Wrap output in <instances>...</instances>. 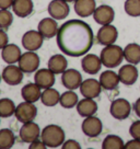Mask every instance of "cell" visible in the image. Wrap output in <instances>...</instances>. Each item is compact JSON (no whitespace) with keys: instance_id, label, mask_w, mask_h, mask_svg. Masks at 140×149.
I'll return each instance as SVG.
<instances>
[{"instance_id":"36","label":"cell","mask_w":140,"mask_h":149,"mask_svg":"<svg viewBox=\"0 0 140 149\" xmlns=\"http://www.w3.org/2000/svg\"><path fill=\"white\" fill-rule=\"evenodd\" d=\"M61 148L62 149H80L81 148V146H80V144L77 141V140L69 139L62 144Z\"/></svg>"},{"instance_id":"8","label":"cell","mask_w":140,"mask_h":149,"mask_svg":"<svg viewBox=\"0 0 140 149\" xmlns=\"http://www.w3.org/2000/svg\"><path fill=\"white\" fill-rule=\"evenodd\" d=\"M43 40H44V37L38 31L31 30V31H28L23 34L22 45L26 51L35 52L42 47Z\"/></svg>"},{"instance_id":"4","label":"cell","mask_w":140,"mask_h":149,"mask_svg":"<svg viewBox=\"0 0 140 149\" xmlns=\"http://www.w3.org/2000/svg\"><path fill=\"white\" fill-rule=\"evenodd\" d=\"M131 112V105L130 103L127 101L126 99H116L111 103L110 107V113L115 120L123 121L126 120L127 117L130 115Z\"/></svg>"},{"instance_id":"39","label":"cell","mask_w":140,"mask_h":149,"mask_svg":"<svg viewBox=\"0 0 140 149\" xmlns=\"http://www.w3.org/2000/svg\"><path fill=\"white\" fill-rule=\"evenodd\" d=\"M7 44H8V35L3 30L0 29V48L2 49Z\"/></svg>"},{"instance_id":"29","label":"cell","mask_w":140,"mask_h":149,"mask_svg":"<svg viewBox=\"0 0 140 149\" xmlns=\"http://www.w3.org/2000/svg\"><path fill=\"white\" fill-rule=\"evenodd\" d=\"M78 102H79L78 94L73 92V90L64 92L60 95V100H59V103L64 109H72L73 107H77Z\"/></svg>"},{"instance_id":"42","label":"cell","mask_w":140,"mask_h":149,"mask_svg":"<svg viewBox=\"0 0 140 149\" xmlns=\"http://www.w3.org/2000/svg\"><path fill=\"white\" fill-rule=\"evenodd\" d=\"M65 1H67V2H75L76 0H65Z\"/></svg>"},{"instance_id":"18","label":"cell","mask_w":140,"mask_h":149,"mask_svg":"<svg viewBox=\"0 0 140 149\" xmlns=\"http://www.w3.org/2000/svg\"><path fill=\"white\" fill-rule=\"evenodd\" d=\"M38 32L43 35L44 38H53L54 36H57L58 33V24L55 19L45 18L38 23L37 26Z\"/></svg>"},{"instance_id":"10","label":"cell","mask_w":140,"mask_h":149,"mask_svg":"<svg viewBox=\"0 0 140 149\" xmlns=\"http://www.w3.org/2000/svg\"><path fill=\"white\" fill-rule=\"evenodd\" d=\"M61 84L68 90H76L82 84V76L77 69H66L61 74Z\"/></svg>"},{"instance_id":"15","label":"cell","mask_w":140,"mask_h":149,"mask_svg":"<svg viewBox=\"0 0 140 149\" xmlns=\"http://www.w3.org/2000/svg\"><path fill=\"white\" fill-rule=\"evenodd\" d=\"M138 76L139 74H138L137 67L129 63L128 65L121 66L118 70V77L121 82L126 86H132L138 80Z\"/></svg>"},{"instance_id":"19","label":"cell","mask_w":140,"mask_h":149,"mask_svg":"<svg viewBox=\"0 0 140 149\" xmlns=\"http://www.w3.org/2000/svg\"><path fill=\"white\" fill-rule=\"evenodd\" d=\"M34 82L41 89L51 88L55 84V74L49 69H40L35 72Z\"/></svg>"},{"instance_id":"13","label":"cell","mask_w":140,"mask_h":149,"mask_svg":"<svg viewBox=\"0 0 140 149\" xmlns=\"http://www.w3.org/2000/svg\"><path fill=\"white\" fill-rule=\"evenodd\" d=\"M94 21L101 25L111 24L115 18V11L111 6L102 5L98 7L93 13Z\"/></svg>"},{"instance_id":"22","label":"cell","mask_w":140,"mask_h":149,"mask_svg":"<svg viewBox=\"0 0 140 149\" xmlns=\"http://www.w3.org/2000/svg\"><path fill=\"white\" fill-rule=\"evenodd\" d=\"M98 111V104L93 99L84 98L77 104V112L80 116L88 117L94 115Z\"/></svg>"},{"instance_id":"35","label":"cell","mask_w":140,"mask_h":149,"mask_svg":"<svg viewBox=\"0 0 140 149\" xmlns=\"http://www.w3.org/2000/svg\"><path fill=\"white\" fill-rule=\"evenodd\" d=\"M129 134L132 138L140 140V120L134 122L129 127Z\"/></svg>"},{"instance_id":"7","label":"cell","mask_w":140,"mask_h":149,"mask_svg":"<svg viewBox=\"0 0 140 149\" xmlns=\"http://www.w3.org/2000/svg\"><path fill=\"white\" fill-rule=\"evenodd\" d=\"M81 128L84 135L90 138H94V137H98L102 133L103 124L98 117L92 115V116H88L84 118Z\"/></svg>"},{"instance_id":"30","label":"cell","mask_w":140,"mask_h":149,"mask_svg":"<svg viewBox=\"0 0 140 149\" xmlns=\"http://www.w3.org/2000/svg\"><path fill=\"white\" fill-rule=\"evenodd\" d=\"M15 137L9 128L0 130V149H10L13 147Z\"/></svg>"},{"instance_id":"6","label":"cell","mask_w":140,"mask_h":149,"mask_svg":"<svg viewBox=\"0 0 140 149\" xmlns=\"http://www.w3.org/2000/svg\"><path fill=\"white\" fill-rule=\"evenodd\" d=\"M40 66V57L36 53L28 51L21 55L19 59V67L24 74H32L37 70Z\"/></svg>"},{"instance_id":"27","label":"cell","mask_w":140,"mask_h":149,"mask_svg":"<svg viewBox=\"0 0 140 149\" xmlns=\"http://www.w3.org/2000/svg\"><path fill=\"white\" fill-rule=\"evenodd\" d=\"M124 57L127 63L138 65L140 63V45L137 43H130L124 48Z\"/></svg>"},{"instance_id":"5","label":"cell","mask_w":140,"mask_h":149,"mask_svg":"<svg viewBox=\"0 0 140 149\" xmlns=\"http://www.w3.org/2000/svg\"><path fill=\"white\" fill-rule=\"evenodd\" d=\"M14 115L17 117V120L21 123L33 122V120L37 115V107H35L32 102L24 101L15 107Z\"/></svg>"},{"instance_id":"32","label":"cell","mask_w":140,"mask_h":149,"mask_svg":"<svg viewBox=\"0 0 140 149\" xmlns=\"http://www.w3.org/2000/svg\"><path fill=\"white\" fill-rule=\"evenodd\" d=\"M125 143L123 141L121 137L117 135H108L103 140L102 148L103 149H121L124 148Z\"/></svg>"},{"instance_id":"9","label":"cell","mask_w":140,"mask_h":149,"mask_svg":"<svg viewBox=\"0 0 140 149\" xmlns=\"http://www.w3.org/2000/svg\"><path fill=\"white\" fill-rule=\"evenodd\" d=\"M98 42L104 46L106 45H112L117 41L118 38V31L117 29L112 24H106L102 25V28L98 31Z\"/></svg>"},{"instance_id":"21","label":"cell","mask_w":140,"mask_h":149,"mask_svg":"<svg viewBox=\"0 0 140 149\" xmlns=\"http://www.w3.org/2000/svg\"><path fill=\"white\" fill-rule=\"evenodd\" d=\"M96 9L95 0H76L75 11L81 18H87L94 13Z\"/></svg>"},{"instance_id":"24","label":"cell","mask_w":140,"mask_h":149,"mask_svg":"<svg viewBox=\"0 0 140 149\" xmlns=\"http://www.w3.org/2000/svg\"><path fill=\"white\" fill-rule=\"evenodd\" d=\"M21 94H22V98L24 101L35 103L41 99L42 91H41L40 86H37L35 82H33V84H25L21 90Z\"/></svg>"},{"instance_id":"40","label":"cell","mask_w":140,"mask_h":149,"mask_svg":"<svg viewBox=\"0 0 140 149\" xmlns=\"http://www.w3.org/2000/svg\"><path fill=\"white\" fill-rule=\"evenodd\" d=\"M14 0H0V9H9Z\"/></svg>"},{"instance_id":"34","label":"cell","mask_w":140,"mask_h":149,"mask_svg":"<svg viewBox=\"0 0 140 149\" xmlns=\"http://www.w3.org/2000/svg\"><path fill=\"white\" fill-rule=\"evenodd\" d=\"M13 22V15L8 9H0V29L7 30Z\"/></svg>"},{"instance_id":"41","label":"cell","mask_w":140,"mask_h":149,"mask_svg":"<svg viewBox=\"0 0 140 149\" xmlns=\"http://www.w3.org/2000/svg\"><path fill=\"white\" fill-rule=\"evenodd\" d=\"M134 111H135L136 115L140 117V98L136 100V102L134 103Z\"/></svg>"},{"instance_id":"33","label":"cell","mask_w":140,"mask_h":149,"mask_svg":"<svg viewBox=\"0 0 140 149\" xmlns=\"http://www.w3.org/2000/svg\"><path fill=\"white\" fill-rule=\"evenodd\" d=\"M124 9L125 12L130 17H140V0H126Z\"/></svg>"},{"instance_id":"11","label":"cell","mask_w":140,"mask_h":149,"mask_svg":"<svg viewBox=\"0 0 140 149\" xmlns=\"http://www.w3.org/2000/svg\"><path fill=\"white\" fill-rule=\"evenodd\" d=\"M70 8L65 0H53L48 5V13L55 20H64L68 17Z\"/></svg>"},{"instance_id":"43","label":"cell","mask_w":140,"mask_h":149,"mask_svg":"<svg viewBox=\"0 0 140 149\" xmlns=\"http://www.w3.org/2000/svg\"><path fill=\"white\" fill-rule=\"evenodd\" d=\"M1 78H2V76H0V81H1Z\"/></svg>"},{"instance_id":"25","label":"cell","mask_w":140,"mask_h":149,"mask_svg":"<svg viewBox=\"0 0 140 149\" xmlns=\"http://www.w3.org/2000/svg\"><path fill=\"white\" fill-rule=\"evenodd\" d=\"M12 10L19 18H26L33 11L32 0H14Z\"/></svg>"},{"instance_id":"37","label":"cell","mask_w":140,"mask_h":149,"mask_svg":"<svg viewBox=\"0 0 140 149\" xmlns=\"http://www.w3.org/2000/svg\"><path fill=\"white\" fill-rule=\"evenodd\" d=\"M125 149H140V140L136 139V138H132L131 140L127 141L125 146H124Z\"/></svg>"},{"instance_id":"23","label":"cell","mask_w":140,"mask_h":149,"mask_svg":"<svg viewBox=\"0 0 140 149\" xmlns=\"http://www.w3.org/2000/svg\"><path fill=\"white\" fill-rule=\"evenodd\" d=\"M21 49L15 44H7L2 48L1 57L8 65H13L15 63H19V59L21 57Z\"/></svg>"},{"instance_id":"16","label":"cell","mask_w":140,"mask_h":149,"mask_svg":"<svg viewBox=\"0 0 140 149\" xmlns=\"http://www.w3.org/2000/svg\"><path fill=\"white\" fill-rule=\"evenodd\" d=\"M40 135H41L40 127L34 122L23 123V126L20 130V138L23 140L24 143L31 144L34 140L38 139Z\"/></svg>"},{"instance_id":"3","label":"cell","mask_w":140,"mask_h":149,"mask_svg":"<svg viewBox=\"0 0 140 149\" xmlns=\"http://www.w3.org/2000/svg\"><path fill=\"white\" fill-rule=\"evenodd\" d=\"M100 58L102 64L107 68H115L121 65L124 57V49L121 46H117L115 44L106 45L101 51Z\"/></svg>"},{"instance_id":"20","label":"cell","mask_w":140,"mask_h":149,"mask_svg":"<svg viewBox=\"0 0 140 149\" xmlns=\"http://www.w3.org/2000/svg\"><path fill=\"white\" fill-rule=\"evenodd\" d=\"M100 84L102 86V88L104 90L107 91H112L114 89H116L118 87V84L121 82L118 74L114 72L112 70H105L103 71L101 76H100Z\"/></svg>"},{"instance_id":"17","label":"cell","mask_w":140,"mask_h":149,"mask_svg":"<svg viewBox=\"0 0 140 149\" xmlns=\"http://www.w3.org/2000/svg\"><path fill=\"white\" fill-rule=\"evenodd\" d=\"M102 61L98 56L94 54H88L82 58L81 61V67L84 72L89 74H96L101 70L102 67Z\"/></svg>"},{"instance_id":"31","label":"cell","mask_w":140,"mask_h":149,"mask_svg":"<svg viewBox=\"0 0 140 149\" xmlns=\"http://www.w3.org/2000/svg\"><path fill=\"white\" fill-rule=\"evenodd\" d=\"M15 105L12 100L10 99H0V117H7L12 116L15 113Z\"/></svg>"},{"instance_id":"38","label":"cell","mask_w":140,"mask_h":149,"mask_svg":"<svg viewBox=\"0 0 140 149\" xmlns=\"http://www.w3.org/2000/svg\"><path fill=\"white\" fill-rule=\"evenodd\" d=\"M47 146L44 143H43V140H34L33 143H31L30 145V149H45Z\"/></svg>"},{"instance_id":"12","label":"cell","mask_w":140,"mask_h":149,"mask_svg":"<svg viewBox=\"0 0 140 149\" xmlns=\"http://www.w3.org/2000/svg\"><path fill=\"white\" fill-rule=\"evenodd\" d=\"M2 79L6 84L9 86H17L20 84L23 80V71L21 70L19 66L9 65L2 70Z\"/></svg>"},{"instance_id":"14","label":"cell","mask_w":140,"mask_h":149,"mask_svg":"<svg viewBox=\"0 0 140 149\" xmlns=\"http://www.w3.org/2000/svg\"><path fill=\"white\" fill-rule=\"evenodd\" d=\"M102 89L100 81L95 79H87L82 81V84L80 86V92L84 98L95 99L101 94Z\"/></svg>"},{"instance_id":"26","label":"cell","mask_w":140,"mask_h":149,"mask_svg":"<svg viewBox=\"0 0 140 149\" xmlns=\"http://www.w3.org/2000/svg\"><path fill=\"white\" fill-rule=\"evenodd\" d=\"M68 61L65 58V56L57 54V55L51 56L48 61V69L51 70L55 74H62L67 69Z\"/></svg>"},{"instance_id":"1","label":"cell","mask_w":140,"mask_h":149,"mask_svg":"<svg viewBox=\"0 0 140 149\" xmlns=\"http://www.w3.org/2000/svg\"><path fill=\"white\" fill-rule=\"evenodd\" d=\"M57 44L65 55L79 57L85 55L93 45V32L81 20L67 21L58 29Z\"/></svg>"},{"instance_id":"28","label":"cell","mask_w":140,"mask_h":149,"mask_svg":"<svg viewBox=\"0 0 140 149\" xmlns=\"http://www.w3.org/2000/svg\"><path fill=\"white\" fill-rule=\"evenodd\" d=\"M59 100H60V94L56 89L53 88L44 89L41 95V101L45 107H55L59 103Z\"/></svg>"},{"instance_id":"2","label":"cell","mask_w":140,"mask_h":149,"mask_svg":"<svg viewBox=\"0 0 140 149\" xmlns=\"http://www.w3.org/2000/svg\"><path fill=\"white\" fill-rule=\"evenodd\" d=\"M41 138L48 148H57L65 143V132L58 125H47L42 130Z\"/></svg>"}]
</instances>
